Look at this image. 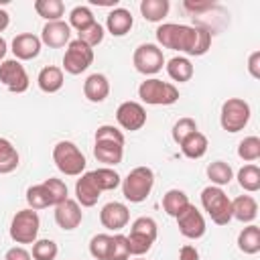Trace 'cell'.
Segmentation results:
<instances>
[{
  "mask_svg": "<svg viewBox=\"0 0 260 260\" xmlns=\"http://www.w3.org/2000/svg\"><path fill=\"white\" fill-rule=\"evenodd\" d=\"M156 43L165 49L181 51L191 57H201L211 47V32L203 26L165 22L156 28Z\"/></svg>",
  "mask_w": 260,
  "mask_h": 260,
  "instance_id": "1",
  "label": "cell"
},
{
  "mask_svg": "<svg viewBox=\"0 0 260 260\" xmlns=\"http://www.w3.org/2000/svg\"><path fill=\"white\" fill-rule=\"evenodd\" d=\"M93 156L106 167H116L124 156V134L112 124H104L95 130Z\"/></svg>",
  "mask_w": 260,
  "mask_h": 260,
  "instance_id": "2",
  "label": "cell"
},
{
  "mask_svg": "<svg viewBox=\"0 0 260 260\" xmlns=\"http://www.w3.org/2000/svg\"><path fill=\"white\" fill-rule=\"evenodd\" d=\"M154 187V173L150 167H134L122 179V195L130 203H142Z\"/></svg>",
  "mask_w": 260,
  "mask_h": 260,
  "instance_id": "3",
  "label": "cell"
},
{
  "mask_svg": "<svg viewBox=\"0 0 260 260\" xmlns=\"http://www.w3.org/2000/svg\"><path fill=\"white\" fill-rule=\"evenodd\" d=\"M53 162L55 167L67 177H79L85 173V156L79 146L71 140H61L53 148Z\"/></svg>",
  "mask_w": 260,
  "mask_h": 260,
  "instance_id": "4",
  "label": "cell"
},
{
  "mask_svg": "<svg viewBox=\"0 0 260 260\" xmlns=\"http://www.w3.org/2000/svg\"><path fill=\"white\" fill-rule=\"evenodd\" d=\"M201 205L217 225H228L232 221V199L223 193L221 187L209 185L201 191Z\"/></svg>",
  "mask_w": 260,
  "mask_h": 260,
  "instance_id": "5",
  "label": "cell"
},
{
  "mask_svg": "<svg viewBox=\"0 0 260 260\" xmlns=\"http://www.w3.org/2000/svg\"><path fill=\"white\" fill-rule=\"evenodd\" d=\"M252 110L250 104L242 98H230L221 104V112H219V124L225 132L236 134L240 130H244L250 122Z\"/></svg>",
  "mask_w": 260,
  "mask_h": 260,
  "instance_id": "6",
  "label": "cell"
},
{
  "mask_svg": "<svg viewBox=\"0 0 260 260\" xmlns=\"http://www.w3.org/2000/svg\"><path fill=\"white\" fill-rule=\"evenodd\" d=\"M138 98L148 106H171L179 100V89L169 81L150 77L138 85Z\"/></svg>",
  "mask_w": 260,
  "mask_h": 260,
  "instance_id": "7",
  "label": "cell"
},
{
  "mask_svg": "<svg viewBox=\"0 0 260 260\" xmlns=\"http://www.w3.org/2000/svg\"><path fill=\"white\" fill-rule=\"evenodd\" d=\"M39 230H41L39 213L30 207L16 211L10 221V238L16 244H32L39 236Z\"/></svg>",
  "mask_w": 260,
  "mask_h": 260,
  "instance_id": "8",
  "label": "cell"
},
{
  "mask_svg": "<svg viewBox=\"0 0 260 260\" xmlns=\"http://www.w3.org/2000/svg\"><path fill=\"white\" fill-rule=\"evenodd\" d=\"M132 63H134V69L142 75H154L162 69V65L167 63L165 61V55L160 51L158 45L154 43H142L134 49V55H132Z\"/></svg>",
  "mask_w": 260,
  "mask_h": 260,
  "instance_id": "9",
  "label": "cell"
},
{
  "mask_svg": "<svg viewBox=\"0 0 260 260\" xmlns=\"http://www.w3.org/2000/svg\"><path fill=\"white\" fill-rule=\"evenodd\" d=\"M91 63H93V49L87 47L85 43H81L79 39L69 41L65 55H63V69L69 75H79V73L87 71Z\"/></svg>",
  "mask_w": 260,
  "mask_h": 260,
  "instance_id": "10",
  "label": "cell"
},
{
  "mask_svg": "<svg viewBox=\"0 0 260 260\" xmlns=\"http://www.w3.org/2000/svg\"><path fill=\"white\" fill-rule=\"evenodd\" d=\"M0 81L12 93H24L30 85V79H28L24 65L16 59H4L0 63Z\"/></svg>",
  "mask_w": 260,
  "mask_h": 260,
  "instance_id": "11",
  "label": "cell"
},
{
  "mask_svg": "<svg viewBox=\"0 0 260 260\" xmlns=\"http://www.w3.org/2000/svg\"><path fill=\"white\" fill-rule=\"evenodd\" d=\"M175 219H177V225H179L181 236H185V238H189V240H199V238H203L205 232H207L205 217H203V213H201L193 203H189Z\"/></svg>",
  "mask_w": 260,
  "mask_h": 260,
  "instance_id": "12",
  "label": "cell"
},
{
  "mask_svg": "<svg viewBox=\"0 0 260 260\" xmlns=\"http://www.w3.org/2000/svg\"><path fill=\"white\" fill-rule=\"evenodd\" d=\"M116 122L120 128L136 132L146 124V110L138 102H122L116 110Z\"/></svg>",
  "mask_w": 260,
  "mask_h": 260,
  "instance_id": "13",
  "label": "cell"
},
{
  "mask_svg": "<svg viewBox=\"0 0 260 260\" xmlns=\"http://www.w3.org/2000/svg\"><path fill=\"white\" fill-rule=\"evenodd\" d=\"M100 221L110 232H120L130 221V209L120 201H110L100 211Z\"/></svg>",
  "mask_w": 260,
  "mask_h": 260,
  "instance_id": "14",
  "label": "cell"
},
{
  "mask_svg": "<svg viewBox=\"0 0 260 260\" xmlns=\"http://www.w3.org/2000/svg\"><path fill=\"white\" fill-rule=\"evenodd\" d=\"M69 41H71V26L65 20L47 22L41 30V43L47 45L49 49H61L69 45Z\"/></svg>",
  "mask_w": 260,
  "mask_h": 260,
  "instance_id": "15",
  "label": "cell"
},
{
  "mask_svg": "<svg viewBox=\"0 0 260 260\" xmlns=\"http://www.w3.org/2000/svg\"><path fill=\"white\" fill-rule=\"evenodd\" d=\"M81 219H83V211L75 199H65L63 203L55 205V223L61 230L71 232L81 223Z\"/></svg>",
  "mask_w": 260,
  "mask_h": 260,
  "instance_id": "16",
  "label": "cell"
},
{
  "mask_svg": "<svg viewBox=\"0 0 260 260\" xmlns=\"http://www.w3.org/2000/svg\"><path fill=\"white\" fill-rule=\"evenodd\" d=\"M41 39L32 32H20L12 39V53H14V59L16 61H30V59H37L39 53H41Z\"/></svg>",
  "mask_w": 260,
  "mask_h": 260,
  "instance_id": "17",
  "label": "cell"
},
{
  "mask_svg": "<svg viewBox=\"0 0 260 260\" xmlns=\"http://www.w3.org/2000/svg\"><path fill=\"white\" fill-rule=\"evenodd\" d=\"M100 197H102V191L95 187L91 179V171L79 175V179L75 181V201L81 207H93Z\"/></svg>",
  "mask_w": 260,
  "mask_h": 260,
  "instance_id": "18",
  "label": "cell"
},
{
  "mask_svg": "<svg viewBox=\"0 0 260 260\" xmlns=\"http://www.w3.org/2000/svg\"><path fill=\"white\" fill-rule=\"evenodd\" d=\"M83 95L91 104H102L110 95V81L104 73H91L83 81Z\"/></svg>",
  "mask_w": 260,
  "mask_h": 260,
  "instance_id": "19",
  "label": "cell"
},
{
  "mask_svg": "<svg viewBox=\"0 0 260 260\" xmlns=\"http://www.w3.org/2000/svg\"><path fill=\"white\" fill-rule=\"evenodd\" d=\"M132 24H134L132 12L126 10V8H120V6L114 8V10L108 14V18H106V28H108V32L114 35V37H124V35H128L130 28H132Z\"/></svg>",
  "mask_w": 260,
  "mask_h": 260,
  "instance_id": "20",
  "label": "cell"
},
{
  "mask_svg": "<svg viewBox=\"0 0 260 260\" xmlns=\"http://www.w3.org/2000/svg\"><path fill=\"white\" fill-rule=\"evenodd\" d=\"M258 215V203L252 195H240L232 201V219L242 223H252Z\"/></svg>",
  "mask_w": 260,
  "mask_h": 260,
  "instance_id": "21",
  "label": "cell"
},
{
  "mask_svg": "<svg viewBox=\"0 0 260 260\" xmlns=\"http://www.w3.org/2000/svg\"><path fill=\"white\" fill-rule=\"evenodd\" d=\"M63 69L61 67H55V65H47L39 71V77H37V83L41 87V91L45 93H55L63 87Z\"/></svg>",
  "mask_w": 260,
  "mask_h": 260,
  "instance_id": "22",
  "label": "cell"
},
{
  "mask_svg": "<svg viewBox=\"0 0 260 260\" xmlns=\"http://www.w3.org/2000/svg\"><path fill=\"white\" fill-rule=\"evenodd\" d=\"M179 146H181V152H183L187 158L197 160V158H201V156L207 152L209 142H207V136H205L203 132L195 130V132H193V134H189V136H187Z\"/></svg>",
  "mask_w": 260,
  "mask_h": 260,
  "instance_id": "23",
  "label": "cell"
},
{
  "mask_svg": "<svg viewBox=\"0 0 260 260\" xmlns=\"http://www.w3.org/2000/svg\"><path fill=\"white\" fill-rule=\"evenodd\" d=\"M165 67H167L169 77H171L173 81H179V83L189 81V79L193 77V71H195V69H193V63H191L187 57H183V55L169 59Z\"/></svg>",
  "mask_w": 260,
  "mask_h": 260,
  "instance_id": "24",
  "label": "cell"
},
{
  "mask_svg": "<svg viewBox=\"0 0 260 260\" xmlns=\"http://www.w3.org/2000/svg\"><path fill=\"white\" fill-rule=\"evenodd\" d=\"M238 248L244 254H258L260 252V228L254 223H248L238 234Z\"/></svg>",
  "mask_w": 260,
  "mask_h": 260,
  "instance_id": "25",
  "label": "cell"
},
{
  "mask_svg": "<svg viewBox=\"0 0 260 260\" xmlns=\"http://www.w3.org/2000/svg\"><path fill=\"white\" fill-rule=\"evenodd\" d=\"M189 203H191V201H189L187 193L181 191V189H169V191L162 195V209H165V213L171 215V217H177Z\"/></svg>",
  "mask_w": 260,
  "mask_h": 260,
  "instance_id": "26",
  "label": "cell"
},
{
  "mask_svg": "<svg viewBox=\"0 0 260 260\" xmlns=\"http://www.w3.org/2000/svg\"><path fill=\"white\" fill-rule=\"evenodd\" d=\"M18 162H20V156L14 144L8 138H0V175H8L16 171Z\"/></svg>",
  "mask_w": 260,
  "mask_h": 260,
  "instance_id": "27",
  "label": "cell"
},
{
  "mask_svg": "<svg viewBox=\"0 0 260 260\" xmlns=\"http://www.w3.org/2000/svg\"><path fill=\"white\" fill-rule=\"evenodd\" d=\"M169 0H142L140 2V14L148 22H160L169 14Z\"/></svg>",
  "mask_w": 260,
  "mask_h": 260,
  "instance_id": "28",
  "label": "cell"
},
{
  "mask_svg": "<svg viewBox=\"0 0 260 260\" xmlns=\"http://www.w3.org/2000/svg\"><path fill=\"white\" fill-rule=\"evenodd\" d=\"M207 179L211 181V185L215 187H223V185H230V181L234 179V169L223 162V160H213L207 165Z\"/></svg>",
  "mask_w": 260,
  "mask_h": 260,
  "instance_id": "29",
  "label": "cell"
},
{
  "mask_svg": "<svg viewBox=\"0 0 260 260\" xmlns=\"http://www.w3.org/2000/svg\"><path fill=\"white\" fill-rule=\"evenodd\" d=\"M91 179L100 191H114L122 183L120 175L112 167H100V169L91 171Z\"/></svg>",
  "mask_w": 260,
  "mask_h": 260,
  "instance_id": "30",
  "label": "cell"
},
{
  "mask_svg": "<svg viewBox=\"0 0 260 260\" xmlns=\"http://www.w3.org/2000/svg\"><path fill=\"white\" fill-rule=\"evenodd\" d=\"M35 10L47 22H55V20H61L63 18L65 4L61 0H37L35 2Z\"/></svg>",
  "mask_w": 260,
  "mask_h": 260,
  "instance_id": "31",
  "label": "cell"
},
{
  "mask_svg": "<svg viewBox=\"0 0 260 260\" xmlns=\"http://www.w3.org/2000/svg\"><path fill=\"white\" fill-rule=\"evenodd\" d=\"M238 185L248 193H256L260 189V169L252 162L244 165L238 171Z\"/></svg>",
  "mask_w": 260,
  "mask_h": 260,
  "instance_id": "32",
  "label": "cell"
},
{
  "mask_svg": "<svg viewBox=\"0 0 260 260\" xmlns=\"http://www.w3.org/2000/svg\"><path fill=\"white\" fill-rule=\"evenodd\" d=\"M93 22H95L93 12H91L87 6H75V8L69 12V26L75 28L77 32H79V30H85V28L91 26Z\"/></svg>",
  "mask_w": 260,
  "mask_h": 260,
  "instance_id": "33",
  "label": "cell"
},
{
  "mask_svg": "<svg viewBox=\"0 0 260 260\" xmlns=\"http://www.w3.org/2000/svg\"><path fill=\"white\" fill-rule=\"evenodd\" d=\"M26 203H28V207L35 209V211H37V209H45V207L51 205L49 193H47V189H45L43 183L30 185V187L26 189Z\"/></svg>",
  "mask_w": 260,
  "mask_h": 260,
  "instance_id": "34",
  "label": "cell"
},
{
  "mask_svg": "<svg viewBox=\"0 0 260 260\" xmlns=\"http://www.w3.org/2000/svg\"><path fill=\"white\" fill-rule=\"evenodd\" d=\"M238 156L246 162H254L260 158V138L258 136H246L238 144Z\"/></svg>",
  "mask_w": 260,
  "mask_h": 260,
  "instance_id": "35",
  "label": "cell"
},
{
  "mask_svg": "<svg viewBox=\"0 0 260 260\" xmlns=\"http://www.w3.org/2000/svg\"><path fill=\"white\" fill-rule=\"evenodd\" d=\"M43 185H45V189H47V193H49V199H51V205H53V207L59 205V203H63L65 199H69V195H67V185H65L61 179L51 177V179L43 181Z\"/></svg>",
  "mask_w": 260,
  "mask_h": 260,
  "instance_id": "36",
  "label": "cell"
},
{
  "mask_svg": "<svg viewBox=\"0 0 260 260\" xmlns=\"http://www.w3.org/2000/svg\"><path fill=\"white\" fill-rule=\"evenodd\" d=\"M59 254V248L53 240H35L32 242V258L35 260H55Z\"/></svg>",
  "mask_w": 260,
  "mask_h": 260,
  "instance_id": "37",
  "label": "cell"
},
{
  "mask_svg": "<svg viewBox=\"0 0 260 260\" xmlns=\"http://www.w3.org/2000/svg\"><path fill=\"white\" fill-rule=\"evenodd\" d=\"M128 258H130V250H128L126 236L124 234L112 236L110 250H108V260H128Z\"/></svg>",
  "mask_w": 260,
  "mask_h": 260,
  "instance_id": "38",
  "label": "cell"
},
{
  "mask_svg": "<svg viewBox=\"0 0 260 260\" xmlns=\"http://www.w3.org/2000/svg\"><path fill=\"white\" fill-rule=\"evenodd\" d=\"M110 242H112V236H108V234H95L89 240V254L95 260H108Z\"/></svg>",
  "mask_w": 260,
  "mask_h": 260,
  "instance_id": "39",
  "label": "cell"
},
{
  "mask_svg": "<svg viewBox=\"0 0 260 260\" xmlns=\"http://www.w3.org/2000/svg\"><path fill=\"white\" fill-rule=\"evenodd\" d=\"M130 232L142 234V236L150 238L152 242H154V240H156V236H158V228H156V221H154L152 217H146V215H142V217H136V219L132 221V225H130Z\"/></svg>",
  "mask_w": 260,
  "mask_h": 260,
  "instance_id": "40",
  "label": "cell"
},
{
  "mask_svg": "<svg viewBox=\"0 0 260 260\" xmlns=\"http://www.w3.org/2000/svg\"><path fill=\"white\" fill-rule=\"evenodd\" d=\"M126 240H128V250H130V254H134V256L146 254V252L152 248V244H154L150 238H146V236H142V234H136V232H130V236H126Z\"/></svg>",
  "mask_w": 260,
  "mask_h": 260,
  "instance_id": "41",
  "label": "cell"
},
{
  "mask_svg": "<svg viewBox=\"0 0 260 260\" xmlns=\"http://www.w3.org/2000/svg\"><path fill=\"white\" fill-rule=\"evenodd\" d=\"M77 35H79L77 39H79L81 43H85L87 47L93 49V47H98V45L104 41V35H106V32H104V26H102L100 22H93L91 26H87L85 30H79Z\"/></svg>",
  "mask_w": 260,
  "mask_h": 260,
  "instance_id": "42",
  "label": "cell"
},
{
  "mask_svg": "<svg viewBox=\"0 0 260 260\" xmlns=\"http://www.w3.org/2000/svg\"><path fill=\"white\" fill-rule=\"evenodd\" d=\"M197 130V122L193 120V118H179L177 122H175V126H173V140L177 142V144H181L189 134H193Z\"/></svg>",
  "mask_w": 260,
  "mask_h": 260,
  "instance_id": "43",
  "label": "cell"
},
{
  "mask_svg": "<svg viewBox=\"0 0 260 260\" xmlns=\"http://www.w3.org/2000/svg\"><path fill=\"white\" fill-rule=\"evenodd\" d=\"M183 6H185V10H189L191 14H201V12H205V10H211V8H213V4H211V2H199V0H185V2H183Z\"/></svg>",
  "mask_w": 260,
  "mask_h": 260,
  "instance_id": "44",
  "label": "cell"
},
{
  "mask_svg": "<svg viewBox=\"0 0 260 260\" xmlns=\"http://www.w3.org/2000/svg\"><path fill=\"white\" fill-rule=\"evenodd\" d=\"M4 260H32V256H30V252H28L26 248L14 246V248H10V250L6 252Z\"/></svg>",
  "mask_w": 260,
  "mask_h": 260,
  "instance_id": "45",
  "label": "cell"
},
{
  "mask_svg": "<svg viewBox=\"0 0 260 260\" xmlns=\"http://www.w3.org/2000/svg\"><path fill=\"white\" fill-rule=\"evenodd\" d=\"M248 73L254 79H260V51H254L248 57Z\"/></svg>",
  "mask_w": 260,
  "mask_h": 260,
  "instance_id": "46",
  "label": "cell"
},
{
  "mask_svg": "<svg viewBox=\"0 0 260 260\" xmlns=\"http://www.w3.org/2000/svg\"><path fill=\"white\" fill-rule=\"evenodd\" d=\"M179 260H199L197 248L191 246V244H185V246L179 250Z\"/></svg>",
  "mask_w": 260,
  "mask_h": 260,
  "instance_id": "47",
  "label": "cell"
},
{
  "mask_svg": "<svg viewBox=\"0 0 260 260\" xmlns=\"http://www.w3.org/2000/svg\"><path fill=\"white\" fill-rule=\"evenodd\" d=\"M8 24H10V14L0 8V32H4L8 28Z\"/></svg>",
  "mask_w": 260,
  "mask_h": 260,
  "instance_id": "48",
  "label": "cell"
},
{
  "mask_svg": "<svg viewBox=\"0 0 260 260\" xmlns=\"http://www.w3.org/2000/svg\"><path fill=\"white\" fill-rule=\"evenodd\" d=\"M6 51H8V43L0 37V61H4V57H6Z\"/></svg>",
  "mask_w": 260,
  "mask_h": 260,
  "instance_id": "49",
  "label": "cell"
},
{
  "mask_svg": "<svg viewBox=\"0 0 260 260\" xmlns=\"http://www.w3.org/2000/svg\"><path fill=\"white\" fill-rule=\"evenodd\" d=\"M134 260H144V258H140V256H138V258H134Z\"/></svg>",
  "mask_w": 260,
  "mask_h": 260,
  "instance_id": "50",
  "label": "cell"
}]
</instances>
